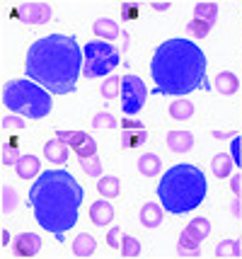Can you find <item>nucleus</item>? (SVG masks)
I'll return each mask as SVG.
<instances>
[{
  "instance_id": "nucleus-6",
  "label": "nucleus",
  "mask_w": 242,
  "mask_h": 259,
  "mask_svg": "<svg viewBox=\"0 0 242 259\" xmlns=\"http://www.w3.org/2000/svg\"><path fill=\"white\" fill-rule=\"evenodd\" d=\"M82 54H85V63H82V75L85 78H104L121 61L119 49H114L109 41H102V39L87 41Z\"/></svg>"
},
{
  "instance_id": "nucleus-19",
  "label": "nucleus",
  "mask_w": 242,
  "mask_h": 259,
  "mask_svg": "<svg viewBox=\"0 0 242 259\" xmlns=\"http://www.w3.org/2000/svg\"><path fill=\"white\" fill-rule=\"evenodd\" d=\"M94 247H97V242H94L92 235H87V233H80V235L73 240V254L80 259H87L94 254Z\"/></svg>"
},
{
  "instance_id": "nucleus-22",
  "label": "nucleus",
  "mask_w": 242,
  "mask_h": 259,
  "mask_svg": "<svg viewBox=\"0 0 242 259\" xmlns=\"http://www.w3.org/2000/svg\"><path fill=\"white\" fill-rule=\"evenodd\" d=\"M146 141H148V131H136V128H124L121 131V148L124 150L140 148Z\"/></svg>"
},
{
  "instance_id": "nucleus-24",
  "label": "nucleus",
  "mask_w": 242,
  "mask_h": 259,
  "mask_svg": "<svg viewBox=\"0 0 242 259\" xmlns=\"http://www.w3.org/2000/svg\"><path fill=\"white\" fill-rule=\"evenodd\" d=\"M216 257H220V259L242 257V242L240 240H220L218 245H216Z\"/></svg>"
},
{
  "instance_id": "nucleus-12",
  "label": "nucleus",
  "mask_w": 242,
  "mask_h": 259,
  "mask_svg": "<svg viewBox=\"0 0 242 259\" xmlns=\"http://www.w3.org/2000/svg\"><path fill=\"white\" fill-rule=\"evenodd\" d=\"M112 218H114V208H112L109 199H100L90 206V221L94 226H109Z\"/></svg>"
},
{
  "instance_id": "nucleus-13",
  "label": "nucleus",
  "mask_w": 242,
  "mask_h": 259,
  "mask_svg": "<svg viewBox=\"0 0 242 259\" xmlns=\"http://www.w3.org/2000/svg\"><path fill=\"white\" fill-rule=\"evenodd\" d=\"M167 148L172 153H189L194 148V136L191 131H170L167 134Z\"/></svg>"
},
{
  "instance_id": "nucleus-31",
  "label": "nucleus",
  "mask_w": 242,
  "mask_h": 259,
  "mask_svg": "<svg viewBox=\"0 0 242 259\" xmlns=\"http://www.w3.org/2000/svg\"><path fill=\"white\" fill-rule=\"evenodd\" d=\"M80 169L87 177H102V160L92 155V158H80Z\"/></svg>"
},
{
  "instance_id": "nucleus-18",
  "label": "nucleus",
  "mask_w": 242,
  "mask_h": 259,
  "mask_svg": "<svg viewBox=\"0 0 242 259\" xmlns=\"http://www.w3.org/2000/svg\"><path fill=\"white\" fill-rule=\"evenodd\" d=\"M216 90H218L220 95H225V97H230V95H235V92L240 90V80H237L235 73L223 70V73L216 75Z\"/></svg>"
},
{
  "instance_id": "nucleus-8",
  "label": "nucleus",
  "mask_w": 242,
  "mask_h": 259,
  "mask_svg": "<svg viewBox=\"0 0 242 259\" xmlns=\"http://www.w3.org/2000/svg\"><path fill=\"white\" fill-rule=\"evenodd\" d=\"M121 107L128 116L143 112L146 107V100H148V90H146V82L138 78V75H126L121 78Z\"/></svg>"
},
{
  "instance_id": "nucleus-34",
  "label": "nucleus",
  "mask_w": 242,
  "mask_h": 259,
  "mask_svg": "<svg viewBox=\"0 0 242 259\" xmlns=\"http://www.w3.org/2000/svg\"><path fill=\"white\" fill-rule=\"evenodd\" d=\"M0 126L8 131V128H17V131H24V116L20 114H10V116H3L0 119Z\"/></svg>"
},
{
  "instance_id": "nucleus-20",
  "label": "nucleus",
  "mask_w": 242,
  "mask_h": 259,
  "mask_svg": "<svg viewBox=\"0 0 242 259\" xmlns=\"http://www.w3.org/2000/svg\"><path fill=\"white\" fill-rule=\"evenodd\" d=\"M160 223H162V208L158 203H146L140 208V226L153 230V228H158Z\"/></svg>"
},
{
  "instance_id": "nucleus-36",
  "label": "nucleus",
  "mask_w": 242,
  "mask_h": 259,
  "mask_svg": "<svg viewBox=\"0 0 242 259\" xmlns=\"http://www.w3.org/2000/svg\"><path fill=\"white\" fill-rule=\"evenodd\" d=\"M138 15H140L138 3H124V5H121V17H124V20L133 22V20H138Z\"/></svg>"
},
{
  "instance_id": "nucleus-17",
  "label": "nucleus",
  "mask_w": 242,
  "mask_h": 259,
  "mask_svg": "<svg viewBox=\"0 0 242 259\" xmlns=\"http://www.w3.org/2000/svg\"><path fill=\"white\" fill-rule=\"evenodd\" d=\"M92 32L97 34L102 41H112V39H116V36H121L119 24H116L114 20H109V17H100V20H94Z\"/></svg>"
},
{
  "instance_id": "nucleus-30",
  "label": "nucleus",
  "mask_w": 242,
  "mask_h": 259,
  "mask_svg": "<svg viewBox=\"0 0 242 259\" xmlns=\"http://www.w3.org/2000/svg\"><path fill=\"white\" fill-rule=\"evenodd\" d=\"M211 27H213V24L204 22V20H199V17H191V20L186 22V32L194 34L196 39H206L208 32H211Z\"/></svg>"
},
{
  "instance_id": "nucleus-26",
  "label": "nucleus",
  "mask_w": 242,
  "mask_h": 259,
  "mask_svg": "<svg viewBox=\"0 0 242 259\" xmlns=\"http://www.w3.org/2000/svg\"><path fill=\"white\" fill-rule=\"evenodd\" d=\"M170 116L177 119V121H186V119H191L194 116V104L189 100H177L170 104Z\"/></svg>"
},
{
  "instance_id": "nucleus-1",
  "label": "nucleus",
  "mask_w": 242,
  "mask_h": 259,
  "mask_svg": "<svg viewBox=\"0 0 242 259\" xmlns=\"http://www.w3.org/2000/svg\"><path fill=\"white\" fill-rule=\"evenodd\" d=\"M82 63L85 54L73 34H49L29 46L24 70L27 78L34 80L44 90L54 95H70L78 88Z\"/></svg>"
},
{
  "instance_id": "nucleus-29",
  "label": "nucleus",
  "mask_w": 242,
  "mask_h": 259,
  "mask_svg": "<svg viewBox=\"0 0 242 259\" xmlns=\"http://www.w3.org/2000/svg\"><path fill=\"white\" fill-rule=\"evenodd\" d=\"M121 257H126V259H133V257H138L140 254V242L136 240V237H131V235H124L121 237Z\"/></svg>"
},
{
  "instance_id": "nucleus-9",
  "label": "nucleus",
  "mask_w": 242,
  "mask_h": 259,
  "mask_svg": "<svg viewBox=\"0 0 242 259\" xmlns=\"http://www.w3.org/2000/svg\"><path fill=\"white\" fill-rule=\"evenodd\" d=\"M58 138L63 143H68L70 150L78 153V158H92L97 155V143L92 136H87L85 131H58Z\"/></svg>"
},
{
  "instance_id": "nucleus-33",
  "label": "nucleus",
  "mask_w": 242,
  "mask_h": 259,
  "mask_svg": "<svg viewBox=\"0 0 242 259\" xmlns=\"http://www.w3.org/2000/svg\"><path fill=\"white\" fill-rule=\"evenodd\" d=\"M20 158H22V155L17 153V141L3 143V165H17Z\"/></svg>"
},
{
  "instance_id": "nucleus-15",
  "label": "nucleus",
  "mask_w": 242,
  "mask_h": 259,
  "mask_svg": "<svg viewBox=\"0 0 242 259\" xmlns=\"http://www.w3.org/2000/svg\"><path fill=\"white\" fill-rule=\"evenodd\" d=\"M232 167H235V162H232L230 153H218L211 158V169H213L216 180H228L232 175Z\"/></svg>"
},
{
  "instance_id": "nucleus-16",
  "label": "nucleus",
  "mask_w": 242,
  "mask_h": 259,
  "mask_svg": "<svg viewBox=\"0 0 242 259\" xmlns=\"http://www.w3.org/2000/svg\"><path fill=\"white\" fill-rule=\"evenodd\" d=\"M15 169H17V177H20V180H34V177H39L41 165H39V158H36V155H22V158L17 160Z\"/></svg>"
},
{
  "instance_id": "nucleus-38",
  "label": "nucleus",
  "mask_w": 242,
  "mask_h": 259,
  "mask_svg": "<svg viewBox=\"0 0 242 259\" xmlns=\"http://www.w3.org/2000/svg\"><path fill=\"white\" fill-rule=\"evenodd\" d=\"M230 187H232L235 199L242 203V177H240V175H230Z\"/></svg>"
},
{
  "instance_id": "nucleus-4",
  "label": "nucleus",
  "mask_w": 242,
  "mask_h": 259,
  "mask_svg": "<svg viewBox=\"0 0 242 259\" xmlns=\"http://www.w3.org/2000/svg\"><path fill=\"white\" fill-rule=\"evenodd\" d=\"M208 194V182L204 169L189 162H179L174 167L165 169L158 184V199L162 208L172 215H184L199 208Z\"/></svg>"
},
{
  "instance_id": "nucleus-23",
  "label": "nucleus",
  "mask_w": 242,
  "mask_h": 259,
  "mask_svg": "<svg viewBox=\"0 0 242 259\" xmlns=\"http://www.w3.org/2000/svg\"><path fill=\"white\" fill-rule=\"evenodd\" d=\"M97 192L102 199H116L119 194H121V182L112 177V175H107V177H100V184H97Z\"/></svg>"
},
{
  "instance_id": "nucleus-27",
  "label": "nucleus",
  "mask_w": 242,
  "mask_h": 259,
  "mask_svg": "<svg viewBox=\"0 0 242 259\" xmlns=\"http://www.w3.org/2000/svg\"><path fill=\"white\" fill-rule=\"evenodd\" d=\"M194 17H199V20H204L208 24H216V20H218V5L216 3H196Z\"/></svg>"
},
{
  "instance_id": "nucleus-21",
  "label": "nucleus",
  "mask_w": 242,
  "mask_h": 259,
  "mask_svg": "<svg viewBox=\"0 0 242 259\" xmlns=\"http://www.w3.org/2000/svg\"><path fill=\"white\" fill-rule=\"evenodd\" d=\"M160 169H162V162L155 153H146V155L138 158V172L143 177H155V175H160Z\"/></svg>"
},
{
  "instance_id": "nucleus-40",
  "label": "nucleus",
  "mask_w": 242,
  "mask_h": 259,
  "mask_svg": "<svg viewBox=\"0 0 242 259\" xmlns=\"http://www.w3.org/2000/svg\"><path fill=\"white\" fill-rule=\"evenodd\" d=\"M170 5H172V3H167V0H165V3H162V0H155V3H153V10L165 12V10H170Z\"/></svg>"
},
{
  "instance_id": "nucleus-11",
  "label": "nucleus",
  "mask_w": 242,
  "mask_h": 259,
  "mask_svg": "<svg viewBox=\"0 0 242 259\" xmlns=\"http://www.w3.org/2000/svg\"><path fill=\"white\" fill-rule=\"evenodd\" d=\"M41 249V237L36 233H20L15 237V254L17 257H34Z\"/></svg>"
},
{
  "instance_id": "nucleus-5",
  "label": "nucleus",
  "mask_w": 242,
  "mask_h": 259,
  "mask_svg": "<svg viewBox=\"0 0 242 259\" xmlns=\"http://www.w3.org/2000/svg\"><path fill=\"white\" fill-rule=\"evenodd\" d=\"M3 104L10 112L20 114L29 121H39L49 116L54 102H51V92L44 90L41 85H36L34 80H12L5 85L3 92Z\"/></svg>"
},
{
  "instance_id": "nucleus-35",
  "label": "nucleus",
  "mask_w": 242,
  "mask_h": 259,
  "mask_svg": "<svg viewBox=\"0 0 242 259\" xmlns=\"http://www.w3.org/2000/svg\"><path fill=\"white\" fill-rule=\"evenodd\" d=\"M230 158H232V162H235V167H242V138L240 136H232Z\"/></svg>"
},
{
  "instance_id": "nucleus-3",
  "label": "nucleus",
  "mask_w": 242,
  "mask_h": 259,
  "mask_svg": "<svg viewBox=\"0 0 242 259\" xmlns=\"http://www.w3.org/2000/svg\"><path fill=\"white\" fill-rule=\"evenodd\" d=\"M150 75L155 80V95H189L211 90L206 75V54L189 39L162 41L150 61Z\"/></svg>"
},
{
  "instance_id": "nucleus-32",
  "label": "nucleus",
  "mask_w": 242,
  "mask_h": 259,
  "mask_svg": "<svg viewBox=\"0 0 242 259\" xmlns=\"http://www.w3.org/2000/svg\"><path fill=\"white\" fill-rule=\"evenodd\" d=\"M119 126V121H116V116H112L109 112H97L92 119V128H97V131H102V128H116Z\"/></svg>"
},
{
  "instance_id": "nucleus-41",
  "label": "nucleus",
  "mask_w": 242,
  "mask_h": 259,
  "mask_svg": "<svg viewBox=\"0 0 242 259\" xmlns=\"http://www.w3.org/2000/svg\"><path fill=\"white\" fill-rule=\"evenodd\" d=\"M211 136H213V138H218V141H223V138H232V131H211Z\"/></svg>"
},
{
  "instance_id": "nucleus-39",
  "label": "nucleus",
  "mask_w": 242,
  "mask_h": 259,
  "mask_svg": "<svg viewBox=\"0 0 242 259\" xmlns=\"http://www.w3.org/2000/svg\"><path fill=\"white\" fill-rule=\"evenodd\" d=\"M121 126H124V128H136V131H146V124L138 121V119H131V116H126V119L121 121Z\"/></svg>"
},
{
  "instance_id": "nucleus-28",
  "label": "nucleus",
  "mask_w": 242,
  "mask_h": 259,
  "mask_svg": "<svg viewBox=\"0 0 242 259\" xmlns=\"http://www.w3.org/2000/svg\"><path fill=\"white\" fill-rule=\"evenodd\" d=\"M104 100H114L116 95L121 92V78L119 75H109V78L102 82V88H100Z\"/></svg>"
},
{
  "instance_id": "nucleus-14",
  "label": "nucleus",
  "mask_w": 242,
  "mask_h": 259,
  "mask_svg": "<svg viewBox=\"0 0 242 259\" xmlns=\"http://www.w3.org/2000/svg\"><path fill=\"white\" fill-rule=\"evenodd\" d=\"M44 155H46L49 162L54 165H66L68 162V143H63L61 138H54L44 146Z\"/></svg>"
},
{
  "instance_id": "nucleus-7",
  "label": "nucleus",
  "mask_w": 242,
  "mask_h": 259,
  "mask_svg": "<svg viewBox=\"0 0 242 259\" xmlns=\"http://www.w3.org/2000/svg\"><path fill=\"white\" fill-rule=\"evenodd\" d=\"M211 235V221L208 218H191L189 226L182 230L179 235V247L177 254L179 257H199L201 254V242Z\"/></svg>"
},
{
  "instance_id": "nucleus-25",
  "label": "nucleus",
  "mask_w": 242,
  "mask_h": 259,
  "mask_svg": "<svg viewBox=\"0 0 242 259\" xmlns=\"http://www.w3.org/2000/svg\"><path fill=\"white\" fill-rule=\"evenodd\" d=\"M17 203H20L17 192L12 189L10 184H3V187H0V211H3V215L12 213V211L17 208Z\"/></svg>"
},
{
  "instance_id": "nucleus-10",
  "label": "nucleus",
  "mask_w": 242,
  "mask_h": 259,
  "mask_svg": "<svg viewBox=\"0 0 242 259\" xmlns=\"http://www.w3.org/2000/svg\"><path fill=\"white\" fill-rule=\"evenodd\" d=\"M15 15L27 24H46L54 10H51L49 3H22V5H17Z\"/></svg>"
},
{
  "instance_id": "nucleus-37",
  "label": "nucleus",
  "mask_w": 242,
  "mask_h": 259,
  "mask_svg": "<svg viewBox=\"0 0 242 259\" xmlns=\"http://www.w3.org/2000/svg\"><path fill=\"white\" fill-rule=\"evenodd\" d=\"M107 245L109 247H121V228H112L107 233Z\"/></svg>"
},
{
  "instance_id": "nucleus-2",
  "label": "nucleus",
  "mask_w": 242,
  "mask_h": 259,
  "mask_svg": "<svg viewBox=\"0 0 242 259\" xmlns=\"http://www.w3.org/2000/svg\"><path fill=\"white\" fill-rule=\"evenodd\" d=\"M85 192L68 169H46L29 189V206L34 208L36 223L49 230L58 242L78 223Z\"/></svg>"
}]
</instances>
